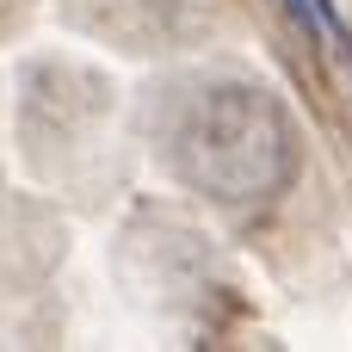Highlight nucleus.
I'll use <instances>...</instances> for the list:
<instances>
[{
    "label": "nucleus",
    "mask_w": 352,
    "mask_h": 352,
    "mask_svg": "<svg viewBox=\"0 0 352 352\" xmlns=\"http://www.w3.org/2000/svg\"><path fill=\"white\" fill-rule=\"evenodd\" d=\"M167 155L204 192L254 198L285 173V124L260 99V87H204L179 105Z\"/></svg>",
    "instance_id": "1"
}]
</instances>
